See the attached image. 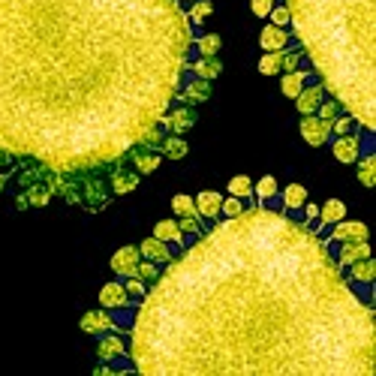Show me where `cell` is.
Wrapping results in <instances>:
<instances>
[{
  "mask_svg": "<svg viewBox=\"0 0 376 376\" xmlns=\"http://www.w3.org/2000/svg\"><path fill=\"white\" fill-rule=\"evenodd\" d=\"M268 15H271V24H280V28H286V24H289V6H286V0H283V3H274Z\"/></svg>",
  "mask_w": 376,
  "mask_h": 376,
  "instance_id": "cell-41",
  "label": "cell"
},
{
  "mask_svg": "<svg viewBox=\"0 0 376 376\" xmlns=\"http://www.w3.org/2000/svg\"><path fill=\"white\" fill-rule=\"evenodd\" d=\"M280 193V184H277V178L274 175H265V178H259L256 184H253V196L256 199H262V202H271L274 196Z\"/></svg>",
  "mask_w": 376,
  "mask_h": 376,
  "instance_id": "cell-27",
  "label": "cell"
},
{
  "mask_svg": "<svg viewBox=\"0 0 376 376\" xmlns=\"http://www.w3.org/2000/svg\"><path fill=\"white\" fill-rule=\"evenodd\" d=\"M139 250H141V256L150 259V262H157V265H160V262H169V259H172L169 244H166V241H160V238H154V235L141 241Z\"/></svg>",
  "mask_w": 376,
  "mask_h": 376,
  "instance_id": "cell-18",
  "label": "cell"
},
{
  "mask_svg": "<svg viewBox=\"0 0 376 376\" xmlns=\"http://www.w3.org/2000/svg\"><path fill=\"white\" fill-rule=\"evenodd\" d=\"M259 46H262L265 52H280V48H286L289 46L286 28H280V24H265L262 33H259Z\"/></svg>",
  "mask_w": 376,
  "mask_h": 376,
  "instance_id": "cell-11",
  "label": "cell"
},
{
  "mask_svg": "<svg viewBox=\"0 0 376 376\" xmlns=\"http://www.w3.org/2000/svg\"><path fill=\"white\" fill-rule=\"evenodd\" d=\"M355 118L353 115H337V118L331 121V136H346V132H353L355 130Z\"/></svg>",
  "mask_w": 376,
  "mask_h": 376,
  "instance_id": "cell-36",
  "label": "cell"
},
{
  "mask_svg": "<svg viewBox=\"0 0 376 376\" xmlns=\"http://www.w3.org/2000/svg\"><path fill=\"white\" fill-rule=\"evenodd\" d=\"M304 81H307V72H304V70H292V72H286V75H283V81H280L283 97L295 99L301 90H304Z\"/></svg>",
  "mask_w": 376,
  "mask_h": 376,
  "instance_id": "cell-23",
  "label": "cell"
},
{
  "mask_svg": "<svg viewBox=\"0 0 376 376\" xmlns=\"http://www.w3.org/2000/svg\"><path fill=\"white\" fill-rule=\"evenodd\" d=\"M319 226H331V223H337V220H344L346 217V202H340V199H328L322 208H319Z\"/></svg>",
  "mask_w": 376,
  "mask_h": 376,
  "instance_id": "cell-22",
  "label": "cell"
},
{
  "mask_svg": "<svg viewBox=\"0 0 376 376\" xmlns=\"http://www.w3.org/2000/svg\"><path fill=\"white\" fill-rule=\"evenodd\" d=\"M211 12H214V3H211V0H193V6H190L187 19H190V24H202Z\"/></svg>",
  "mask_w": 376,
  "mask_h": 376,
  "instance_id": "cell-33",
  "label": "cell"
},
{
  "mask_svg": "<svg viewBox=\"0 0 376 376\" xmlns=\"http://www.w3.org/2000/svg\"><path fill=\"white\" fill-rule=\"evenodd\" d=\"M340 253H337V265L340 268H346V265H353L355 259H364L370 256V244H367V238H358V241H340Z\"/></svg>",
  "mask_w": 376,
  "mask_h": 376,
  "instance_id": "cell-15",
  "label": "cell"
},
{
  "mask_svg": "<svg viewBox=\"0 0 376 376\" xmlns=\"http://www.w3.org/2000/svg\"><path fill=\"white\" fill-rule=\"evenodd\" d=\"M139 262H141V250L139 247H121V250H115V256H112V271L115 274H121V277H132L139 268Z\"/></svg>",
  "mask_w": 376,
  "mask_h": 376,
  "instance_id": "cell-7",
  "label": "cell"
},
{
  "mask_svg": "<svg viewBox=\"0 0 376 376\" xmlns=\"http://www.w3.org/2000/svg\"><path fill=\"white\" fill-rule=\"evenodd\" d=\"M157 123H163L166 130H172L175 136H184L187 130H193V123H196V112L193 108H187V106H178L175 112H163L160 115V121Z\"/></svg>",
  "mask_w": 376,
  "mask_h": 376,
  "instance_id": "cell-5",
  "label": "cell"
},
{
  "mask_svg": "<svg viewBox=\"0 0 376 376\" xmlns=\"http://www.w3.org/2000/svg\"><path fill=\"white\" fill-rule=\"evenodd\" d=\"M316 112H319V118L322 121H334V118H337V115H340V103H337V99H328V103H319V108H316Z\"/></svg>",
  "mask_w": 376,
  "mask_h": 376,
  "instance_id": "cell-43",
  "label": "cell"
},
{
  "mask_svg": "<svg viewBox=\"0 0 376 376\" xmlns=\"http://www.w3.org/2000/svg\"><path fill=\"white\" fill-rule=\"evenodd\" d=\"M48 199H52V193H48V187H30L28 196H24V202H30L33 208H46Z\"/></svg>",
  "mask_w": 376,
  "mask_h": 376,
  "instance_id": "cell-37",
  "label": "cell"
},
{
  "mask_svg": "<svg viewBox=\"0 0 376 376\" xmlns=\"http://www.w3.org/2000/svg\"><path fill=\"white\" fill-rule=\"evenodd\" d=\"M97 355L106 358V362H108V358H123V355H127V346H123L121 337H103L97 344Z\"/></svg>",
  "mask_w": 376,
  "mask_h": 376,
  "instance_id": "cell-26",
  "label": "cell"
},
{
  "mask_svg": "<svg viewBox=\"0 0 376 376\" xmlns=\"http://www.w3.org/2000/svg\"><path fill=\"white\" fill-rule=\"evenodd\" d=\"M160 163H163V154L160 150H136L132 154V169H136L139 175H150V172H157L160 169Z\"/></svg>",
  "mask_w": 376,
  "mask_h": 376,
  "instance_id": "cell-20",
  "label": "cell"
},
{
  "mask_svg": "<svg viewBox=\"0 0 376 376\" xmlns=\"http://www.w3.org/2000/svg\"><path fill=\"white\" fill-rule=\"evenodd\" d=\"M79 325H81V331H88V334H106L108 328H115L118 322H115L112 313H108L106 307H103V310H90V313H85Z\"/></svg>",
  "mask_w": 376,
  "mask_h": 376,
  "instance_id": "cell-13",
  "label": "cell"
},
{
  "mask_svg": "<svg viewBox=\"0 0 376 376\" xmlns=\"http://www.w3.org/2000/svg\"><path fill=\"white\" fill-rule=\"evenodd\" d=\"M259 72L262 75H280L283 72V48L280 52H265V57H259Z\"/></svg>",
  "mask_w": 376,
  "mask_h": 376,
  "instance_id": "cell-29",
  "label": "cell"
},
{
  "mask_svg": "<svg viewBox=\"0 0 376 376\" xmlns=\"http://www.w3.org/2000/svg\"><path fill=\"white\" fill-rule=\"evenodd\" d=\"M358 238H367V226L362 220H337L331 223V235L325 238V244H331V241H358Z\"/></svg>",
  "mask_w": 376,
  "mask_h": 376,
  "instance_id": "cell-8",
  "label": "cell"
},
{
  "mask_svg": "<svg viewBox=\"0 0 376 376\" xmlns=\"http://www.w3.org/2000/svg\"><path fill=\"white\" fill-rule=\"evenodd\" d=\"M48 193H66V178H63V172H55V169H48Z\"/></svg>",
  "mask_w": 376,
  "mask_h": 376,
  "instance_id": "cell-42",
  "label": "cell"
},
{
  "mask_svg": "<svg viewBox=\"0 0 376 376\" xmlns=\"http://www.w3.org/2000/svg\"><path fill=\"white\" fill-rule=\"evenodd\" d=\"M220 37L217 33H205V37H199L196 39V52L199 57H217V52H220Z\"/></svg>",
  "mask_w": 376,
  "mask_h": 376,
  "instance_id": "cell-31",
  "label": "cell"
},
{
  "mask_svg": "<svg viewBox=\"0 0 376 376\" xmlns=\"http://www.w3.org/2000/svg\"><path fill=\"white\" fill-rule=\"evenodd\" d=\"M271 6H274V0H250V10H253L256 19H268Z\"/></svg>",
  "mask_w": 376,
  "mask_h": 376,
  "instance_id": "cell-45",
  "label": "cell"
},
{
  "mask_svg": "<svg viewBox=\"0 0 376 376\" xmlns=\"http://www.w3.org/2000/svg\"><path fill=\"white\" fill-rule=\"evenodd\" d=\"M193 48L181 0H0V148L63 175L118 163Z\"/></svg>",
  "mask_w": 376,
  "mask_h": 376,
  "instance_id": "cell-2",
  "label": "cell"
},
{
  "mask_svg": "<svg viewBox=\"0 0 376 376\" xmlns=\"http://www.w3.org/2000/svg\"><path fill=\"white\" fill-rule=\"evenodd\" d=\"M181 232L184 235H199V232H202V217L199 214H187V217H181Z\"/></svg>",
  "mask_w": 376,
  "mask_h": 376,
  "instance_id": "cell-38",
  "label": "cell"
},
{
  "mask_svg": "<svg viewBox=\"0 0 376 376\" xmlns=\"http://www.w3.org/2000/svg\"><path fill=\"white\" fill-rule=\"evenodd\" d=\"M301 118H304V121H301V127H298L301 130V139H304L310 148H322L325 141L331 139V123L322 121L316 112L313 115H301Z\"/></svg>",
  "mask_w": 376,
  "mask_h": 376,
  "instance_id": "cell-4",
  "label": "cell"
},
{
  "mask_svg": "<svg viewBox=\"0 0 376 376\" xmlns=\"http://www.w3.org/2000/svg\"><path fill=\"white\" fill-rule=\"evenodd\" d=\"M295 30L322 88L353 118L376 130V0H286Z\"/></svg>",
  "mask_w": 376,
  "mask_h": 376,
  "instance_id": "cell-3",
  "label": "cell"
},
{
  "mask_svg": "<svg viewBox=\"0 0 376 376\" xmlns=\"http://www.w3.org/2000/svg\"><path fill=\"white\" fill-rule=\"evenodd\" d=\"M187 150H190L187 141H184L181 136H175V132L160 141V154L169 157V160H184V157H187Z\"/></svg>",
  "mask_w": 376,
  "mask_h": 376,
  "instance_id": "cell-24",
  "label": "cell"
},
{
  "mask_svg": "<svg viewBox=\"0 0 376 376\" xmlns=\"http://www.w3.org/2000/svg\"><path fill=\"white\" fill-rule=\"evenodd\" d=\"M307 202V190L301 187V184H289L286 190H283V205L289 208V211H295V208H301Z\"/></svg>",
  "mask_w": 376,
  "mask_h": 376,
  "instance_id": "cell-30",
  "label": "cell"
},
{
  "mask_svg": "<svg viewBox=\"0 0 376 376\" xmlns=\"http://www.w3.org/2000/svg\"><path fill=\"white\" fill-rule=\"evenodd\" d=\"M358 181L364 187H373L376 184V154H367V157H358Z\"/></svg>",
  "mask_w": 376,
  "mask_h": 376,
  "instance_id": "cell-28",
  "label": "cell"
},
{
  "mask_svg": "<svg viewBox=\"0 0 376 376\" xmlns=\"http://www.w3.org/2000/svg\"><path fill=\"white\" fill-rule=\"evenodd\" d=\"M127 289H123V283H106L103 289H99V304L106 307V310H123L127 307Z\"/></svg>",
  "mask_w": 376,
  "mask_h": 376,
  "instance_id": "cell-14",
  "label": "cell"
},
{
  "mask_svg": "<svg viewBox=\"0 0 376 376\" xmlns=\"http://www.w3.org/2000/svg\"><path fill=\"white\" fill-rule=\"evenodd\" d=\"M331 154H334V160H340V163H355L358 157H362V139H358L355 132H346V136H334Z\"/></svg>",
  "mask_w": 376,
  "mask_h": 376,
  "instance_id": "cell-6",
  "label": "cell"
},
{
  "mask_svg": "<svg viewBox=\"0 0 376 376\" xmlns=\"http://www.w3.org/2000/svg\"><path fill=\"white\" fill-rule=\"evenodd\" d=\"M208 97H211V85H208L205 79H196V81H187V88H181L175 99H181L184 106H199V103H205Z\"/></svg>",
  "mask_w": 376,
  "mask_h": 376,
  "instance_id": "cell-16",
  "label": "cell"
},
{
  "mask_svg": "<svg viewBox=\"0 0 376 376\" xmlns=\"http://www.w3.org/2000/svg\"><path fill=\"white\" fill-rule=\"evenodd\" d=\"M108 187H112L115 196L130 193V190L139 187V172L136 169H115L112 172V181H108Z\"/></svg>",
  "mask_w": 376,
  "mask_h": 376,
  "instance_id": "cell-17",
  "label": "cell"
},
{
  "mask_svg": "<svg viewBox=\"0 0 376 376\" xmlns=\"http://www.w3.org/2000/svg\"><path fill=\"white\" fill-rule=\"evenodd\" d=\"M6 166H10V169H12V154H10V150H3V148H0V169H6Z\"/></svg>",
  "mask_w": 376,
  "mask_h": 376,
  "instance_id": "cell-47",
  "label": "cell"
},
{
  "mask_svg": "<svg viewBox=\"0 0 376 376\" xmlns=\"http://www.w3.org/2000/svg\"><path fill=\"white\" fill-rule=\"evenodd\" d=\"M322 81L319 85H310V88H304L301 94L295 97V106H298V112L301 115H313L316 108H319V103H322Z\"/></svg>",
  "mask_w": 376,
  "mask_h": 376,
  "instance_id": "cell-19",
  "label": "cell"
},
{
  "mask_svg": "<svg viewBox=\"0 0 376 376\" xmlns=\"http://www.w3.org/2000/svg\"><path fill=\"white\" fill-rule=\"evenodd\" d=\"M81 205H88L90 211H99L103 205H108V193H106L103 181L81 178Z\"/></svg>",
  "mask_w": 376,
  "mask_h": 376,
  "instance_id": "cell-9",
  "label": "cell"
},
{
  "mask_svg": "<svg viewBox=\"0 0 376 376\" xmlns=\"http://www.w3.org/2000/svg\"><path fill=\"white\" fill-rule=\"evenodd\" d=\"M346 268H349V274H346L349 283H358V286H373V280H376V262H373V256L355 259V262L346 265Z\"/></svg>",
  "mask_w": 376,
  "mask_h": 376,
  "instance_id": "cell-10",
  "label": "cell"
},
{
  "mask_svg": "<svg viewBox=\"0 0 376 376\" xmlns=\"http://www.w3.org/2000/svg\"><path fill=\"white\" fill-rule=\"evenodd\" d=\"M220 72H223V63L217 61V57H199V61L193 63V75H196V79L211 81V79H217Z\"/></svg>",
  "mask_w": 376,
  "mask_h": 376,
  "instance_id": "cell-25",
  "label": "cell"
},
{
  "mask_svg": "<svg viewBox=\"0 0 376 376\" xmlns=\"http://www.w3.org/2000/svg\"><path fill=\"white\" fill-rule=\"evenodd\" d=\"M283 70H286V72L304 70V48H295V52H286V48H283Z\"/></svg>",
  "mask_w": 376,
  "mask_h": 376,
  "instance_id": "cell-35",
  "label": "cell"
},
{
  "mask_svg": "<svg viewBox=\"0 0 376 376\" xmlns=\"http://www.w3.org/2000/svg\"><path fill=\"white\" fill-rule=\"evenodd\" d=\"M123 289H127V295H132V298H145V280H139L136 274L132 277H127V283H123Z\"/></svg>",
  "mask_w": 376,
  "mask_h": 376,
  "instance_id": "cell-44",
  "label": "cell"
},
{
  "mask_svg": "<svg viewBox=\"0 0 376 376\" xmlns=\"http://www.w3.org/2000/svg\"><path fill=\"white\" fill-rule=\"evenodd\" d=\"M136 277L139 280H145V283H154L157 277H160V268H157V262H139V268H136Z\"/></svg>",
  "mask_w": 376,
  "mask_h": 376,
  "instance_id": "cell-40",
  "label": "cell"
},
{
  "mask_svg": "<svg viewBox=\"0 0 376 376\" xmlns=\"http://www.w3.org/2000/svg\"><path fill=\"white\" fill-rule=\"evenodd\" d=\"M132 325L145 376H373V307L307 223L259 205L169 259Z\"/></svg>",
  "mask_w": 376,
  "mask_h": 376,
  "instance_id": "cell-1",
  "label": "cell"
},
{
  "mask_svg": "<svg viewBox=\"0 0 376 376\" xmlns=\"http://www.w3.org/2000/svg\"><path fill=\"white\" fill-rule=\"evenodd\" d=\"M196 214L202 217V220H217L220 217V202H223V196L217 193V190H202L196 199Z\"/></svg>",
  "mask_w": 376,
  "mask_h": 376,
  "instance_id": "cell-12",
  "label": "cell"
},
{
  "mask_svg": "<svg viewBox=\"0 0 376 376\" xmlns=\"http://www.w3.org/2000/svg\"><path fill=\"white\" fill-rule=\"evenodd\" d=\"M229 196H238V199H253V181L247 175H235L229 181Z\"/></svg>",
  "mask_w": 376,
  "mask_h": 376,
  "instance_id": "cell-32",
  "label": "cell"
},
{
  "mask_svg": "<svg viewBox=\"0 0 376 376\" xmlns=\"http://www.w3.org/2000/svg\"><path fill=\"white\" fill-rule=\"evenodd\" d=\"M172 211L178 214V217L196 214V202H193V196H187V193H178V196L172 199Z\"/></svg>",
  "mask_w": 376,
  "mask_h": 376,
  "instance_id": "cell-34",
  "label": "cell"
},
{
  "mask_svg": "<svg viewBox=\"0 0 376 376\" xmlns=\"http://www.w3.org/2000/svg\"><path fill=\"white\" fill-rule=\"evenodd\" d=\"M154 238H160L166 241V244H184V232H181V226L178 220H160L154 226Z\"/></svg>",
  "mask_w": 376,
  "mask_h": 376,
  "instance_id": "cell-21",
  "label": "cell"
},
{
  "mask_svg": "<svg viewBox=\"0 0 376 376\" xmlns=\"http://www.w3.org/2000/svg\"><path fill=\"white\" fill-rule=\"evenodd\" d=\"M241 211H244V199H238V196H229V199H226V196H223L220 214H226V217H238Z\"/></svg>",
  "mask_w": 376,
  "mask_h": 376,
  "instance_id": "cell-39",
  "label": "cell"
},
{
  "mask_svg": "<svg viewBox=\"0 0 376 376\" xmlns=\"http://www.w3.org/2000/svg\"><path fill=\"white\" fill-rule=\"evenodd\" d=\"M6 181H10V175H6V172H0V193H3V187H6Z\"/></svg>",
  "mask_w": 376,
  "mask_h": 376,
  "instance_id": "cell-48",
  "label": "cell"
},
{
  "mask_svg": "<svg viewBox=\"0 0 376 376\" xmlns=\"http://www.w3.org/2000/svg\"><path fill=\"white\" fill-rule=\"evenodd\" d=\"M301 208H304V223L310 226V223L316 220V214H319V208H316V205H310V202H304Z\"/></svg>",
  "mask_w": 376,
  "mask_h": 376,
  "instance_id": "cell-46",
  "label": "cell"
}]
</instances>
